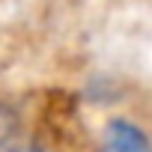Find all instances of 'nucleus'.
I'll return each instance as SVG.
<instances>
[{
  "mask_svg": "<svg viewBox=\"0 0 152 152\" xmlns=\"http://www.w3.org/2000/svg\"><path fill=\"white\" fill-rule=\"evenodd\" d=\"M0 152H54V149L45 146V143H39V140H27V143H9Z\"/></svg>",
  "mask_w": 152,
  "mask_h": 152,
  "instance_id": "nucleus-3",
  "label": "nucleus"
},
{
  "mask_svg": "<svg viewBox=\"0 0 152 152\" xmlns=\"http://www.w3.org/2000/svg\"><path fill=\"white\" fill-rule=\"evenodd\" d=\"M18 128H21V113L12 104H0V146L12 143Z\"/></svg>",
  "mask_w": 152,
  "mask_h": 152,
  "instance_id": "nucleus-2",
  "label": "nucleus"
},
{
  "mask_svg": "<svg viewBox=\"0 0 152 152\" xmlns=\"http://www.w3.org/2000/svg\"><path fill=\"white\" fill-rule=\"evenodd\" d=\"M99 152H152V134L128 116H110L102 125Z\"/></svg>",
  "mask_w": 152,
  "mask_h": 152,
  "instance_id": "nucleus-1",
  "label": "nucleus"
},
{
  "mask_svg": "<svg viewBox=\"0 0 152 152\" xmlns=\"http://www.w3.org/2000/svg\"><path fill=\"white\" fill-rule=\"evenodd\" d=\"M6 146H9V143H6ZM0 149H3V146H0Z\"/></svg>",
  "mask_w": 152,
  "mask_h": 152,
  "instance_id": "nucleus-4",
  "label": "nucleus"
}]
</instances>
